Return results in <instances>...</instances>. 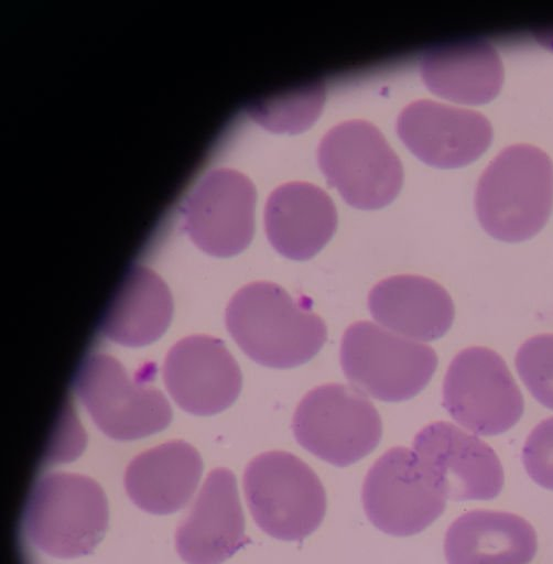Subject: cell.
<instances>
[{
    "mask_svg": "<svg viewBox=\"0 0 553 564\" xmlns=\"http://www.w3.org/2000/svg\"><path fill=\"white\" fill-rule=\"evenodd\" d=\"M538 549L533 527L518 514L471 510L448 527L447 564H528Z\"/></svg>",
    "mask_w": 553,
    "mask_h": 564,
    "instance_id": "19",
    "label": "cell"
},
{
    "mask_svg": "<svg viewBox=\"0 0 553 564\" xmlns=\"http://www.w3.org/2000/svg\"><path fill=\"white\" fill-rule=\"evenodd\" d=\"M243 490L257 525L278 540H303L326 512L322 481L289 452L270 451L251 459L243 473Z\"/></svg>",
    "mask_w": 553,
    "mask_h": 564,
    "instance_id": "4",
    "label": "cell"
},
{
    "mask_svg": "<svg viewBox=\"0 0 553 564\" xmlns=\"http://www.w3.org/2000/svg\"><path fill=\"white\" fill-rule=\"evenodd\" d=\"M165 387L183 410L212 415L229 408L238 398L242 376L225 344L208 335L178 340L163 366Z\"/></svg>",
    "mask_w": 553,
    "mask_h": 564,
    "instance_id": "13",
    "label": "cell"
},
{
    "mask_svg": "<svg viewBox=\"0 0 553 564\" xmlns=\"http://www.w3.org/2000/svg\"><path fill=\"white\" fill-rule=\"evenodd\" d=\"M412 452L425 480L445 499L489 500L503 487V469L495 451L449 422L423 427Z\"/></svg>",
    "mask_w": 553,
    "mask_h": 564,
    "instance_id": "11",
    "label": "cell"
},
{
    "mask_svg": "<svg viewBox=\"0 0 553 564\" xmlns=\"http://www.w3.org/2000/svg\"><path fill=\"white\" fill-rule=\"evenodd\" d=\"M340 364L357 390L381 401L400 402L427 386L436 370L437 356L427 345L360 321L343 335Z\"/></svg>",
    "mask_w": 553,
    "mask_h": 564,
    "instance_id": "5",
    "label": "cell"
},
{
    "mask_svg": "<svg viewBox=\"0 0 553 564\" xmlns=\"http://www.w3.org/2000/svg\"><path fill=\"white\" fill-rule=\"evenodd\" d=\"M336 227V208L317 186L290 182L276 187L268 197L265 235L271 246L288 259L313 258L330 240Z\"/></svg>",
    "mask_w": 553,
    "mask_h": 564,
    "instance_id": "16",
    "label": "cell"
},
{
    "mask_svg": "<svg viewBox=\"0 0 553 564\" xmlns=\"http://www.w3.org/2000/svg\"><path fill=\"white\" fill-rule=\"evenodd\" d=\"M203 469L198 452L176 440L137 455L124 471V488L132 502L153 514H170L192 498Z\"/></svg>",
    "mask_w": 553,
    "mask_h": 564,
    "instance_id": "18",
    "label": "cell"
},
{
    "mask_svg": "<svg viewBox=\"0 0 553 564\" xmlns=\"http://www.w3.org/2000/svg\"><path fill=\"white\" fill-rule=\"evenodd\" d=\"M247 540L235 475L213 469L176 529V551L187 564H221Z\"/></svg>",
    "mask_w": 553,
    "mask_h": 564,
    "instance_id": "15",
    "label": "cell"
},
{
    "mask_svg": "<svg viewBox=\"0 0 553 564\" xmlns=\"http://www.w3.org/2000/svg\"><path fill=\"white\" fill-rule=\"evenodd\" d=\"M324 102L321 83L259 100L248 108V113L259 124L274 132L295 133L308 128L318 117Z\"/></svg>",
    "mask_w": 553,
    "mask_h": 564,
    "instance_id": "22",
    "label": "cell"
},
{
    "mask_svg": "<svg viewBox=\"0 0 553 564\" xmlns=\"http://www.w3.org/2000/svg\"><path fill=\"white\" fill-rule=\"evenodd\" d=\"M75 390L95 424L107 436L129 441L162 431L172 419L163 393L132 379L106 354H93L80 365Z\"/></svg>",
    "mask_w": 553,
    "mask_h": 564,
    "instance_id": "10",
    "label": "cell"
},
{
    "mask_svg": "<svg viewBox=\"0 0 553 564\" xmlns=\"http://www.w3.org/2000/svg\"><path fill=\"white\" fill-rule=\"evenodd\" d=\"M226 326L250 359L276 369L307 362L327 339L321 316L268 281L251 282L235 293L226 308Z\"/></svg>",
    "mask_w": 553,
    "mask_h": 564,
    "instance_id": "1",
    "label": "cell"
},
{
    "mask_svg": "<svg viewBox=\"0 0 553 564\" xmlns=\"http://www.w3.org/2000/svg\"><path fill=\"white\" fill-rule=\"evenodd\" d=\"M552 202V163L530 144H514L499 153L481 174L475 196L481 227L506 242L536 235L549 219Z\"/></svg>",
    "mask_w": 553,
    "mask_h": 564,
    "instance_id": "2",
    "label": "cell"
},
{
    "mask_svg": "<svg viewBox=\"0 0 553 564\" xmlns=\"http://www.w3.org/2000/svg\"><path fill=\"white\" fill-rule=\"evenodd\" d=\"M420 72L434 94L465 105L490 101L499 93L503 68L497 51L481 40H465L431 48Z\"/></svg>",
    "mask_w": 553,
    "mask_h": 564,
    "instance_id": "20",
    "label": "cell"
},
{
    "mask_svg": "<svg viewBox=\"0 0 553 564\" xmlns=\"http://www.w3.org/2000/svg\"><path fill=\"white\" fill-rule=\"evenodd\" d=\"M361 499L370 522L394 536L422 532L446 505V499L421 474L413 452L402 446L388 449L370 467Z\"/></svg>",
    "mask_w": 553,
    "mask_h": 564,
    "instance_id": "12",
    "label": "cell"
},
{
    "mask_svg": "<svg viewBox=\"0 0 553 564\" xmlns=\"http://www.w3.org/2000/svg\"><path fill=\"white\" fill-rule=\"evenodd\" d=\"M173 312L171 293L149 268L133 267L108 306L100 330L110 340L139 347L158 339Z\"/></svg>",
    "mask_w": 553,
    "mask_h": 564,
    "instance_id": "21",
    "label": "cell"
},
{
    "mask_svg": "<svg viewBox=\"0 0 553 564\" xmlns=\"http://www.w3.org/2000/svg\"><path fill=\"white\" fill-rule=\"evenodd\" d=\"M292 431L306 451L332 465L346 467L377 447L382 423L361 391L328 383L303 397L293 414Z\"/></svg>",
    "mask_w": 553,
    "mask_h": 564,
    "instance_id": "6",
    "label": "cell"
},
{
    "mask_svg": "<svg viewBox=\"0 0 553 564\" xmlns=\"http://www.w3.org/2000/svg\"><path fill=\"white\" fill-rule=\"evenodd\" d=\"M443 405L460 426L484 436L511 429L524 409L506 361L480 346L460 350L451 361L443 382Z\"/></svg>",
    "mask_w": 553,
    "mask_h": 564,
    "instance_id": "9",
    "label": "cell"
},
{
    "mask_svg": "<svg viewBox=\"0 0 553 564\" xmlns=\"http://www.w3.org/2000/svg\"><path fill=\"white\" fill-rule=\"evenodd\" d=\"M317 160L327 182L356 208H380L401 188V163L370 122L349 120L332 128L318 145Z\"/></svg>",
    "mask_w": 553,
    "mask_h": 564,
    "instance_id": "7",
    "label": "cell"
},
{
    "mask_svg": "<svg viewBox=\"0 0 553 564\" xmlns=\"http://www.w3.org/2000/svg\"><path fill=\"white\" fill-rule=\"evenodd\" d=\"M522 462L533 481L553 490V416L541 421L530 432L522 449Z\"/></svg>",
    "mask_w": 553,
    "mask_h": 564,
    "instance_id": "24",
    "label": "cell"
},
{
    "mask_svg": "<svg viewBox=\"0 0 553 564\" xmlns=\"http://www.w3.org/2000/svg\"><path fill=\"white\" fill-rule=\"evenodd\" d=\"M535 39L546 48L553 51V29L541 30L535 33Z\"/></svg>",
    "mask_w": 553,
    "mask_h": 564,
    "instance_id": "25",
    "label": "cell"
},
{
    "mask_svg": "<svg viewBox=\"0 0 553 564\" xmlns=\"http://www.w3.org/2000/svg\"><path fill=\"white\" fill-rule=\"evenodd\" d=\"M520 379L542 405L553 410V334L527 339L516 355Z\"/></svg>",
    "mask_w": 553,
    "mask_h": 564,
    "instance_id": "23",
    "label": "cell"
},
{
    "mask_svg": "<svg viewBox=\"0 0 553 564\" xmlns=\"http://www.w3.org/2000/svg\"><path fill=\"white\" fill-rule=\"evenodd\" d=\"M100 485L74 473H52L34 486L24 511L25 532L44 553L75 558L94 551L108 527Z\"/></svg>",
    "mask_w": 553,
    "mask_h": 564,
    "instance_id": "3",
    "label": "cell"
},
{
    "mask_svg": "<svg viewBox=\"0 0 553 564\" xmlns=\"http://www.w3.org/2000/svg\"><path fill=\"white\" fill-rule=\"evenodd\" d=\"M397 131L409 150L436 167H458L476 160L491 141L480 113L432 100H418L398 117Z\"/></svg>",
    "mask_w": 553,
    "mask_h": 564,
    "instance_id": "14",
    "label": "cell"
},
{
    "mask_svg": "<svg viewBox=\"0 0 553 564\" xmlns=\"http://www.w3.org/2000/svg\"><path fill=\"white\" fill-rule=\"evenodd\" d=\"M254 200V187L246 175L212 166L197 175L175 207L186 235L200 250L227 258L252 240Z\"/></svg>",
    "mask_w": 553,
    "mask_h": 564,
    "instance_id": "8",
    "label": "cell"
},
{
    "mask_svg": "<svg viewBox=\"0 0 553 564\" xmlns=\"http://www.w3.org/2000/svg\"><path fill=\"white\" fill-rule=\"evenodd\" d=\"M368 308L383 327L421 341L444 336L455 316L447 291L418 274H398L378 282L368 294Z\"/></svg>",
    "mask_w": 553,
    "mask_h": 564,
    "instance_id": "17",
    "label": "cell"
}]
</instances>
